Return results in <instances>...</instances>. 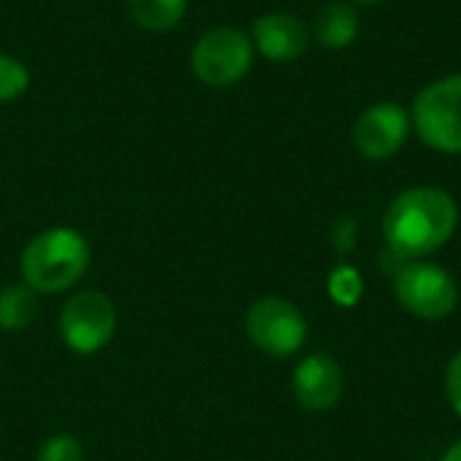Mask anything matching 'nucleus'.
Returning a JSON list of instances; mask_svg holds the SVG:
<instances>
[{
	"label": "nucleus",
	"mask_w": 461,
	"mask_h": 461,
	"mask_svg": "<svg viewBox=\"0 0 461 461\" xmlns=\"http://www.w3.org/2000/svg\"><path fill=\"white\" fill-rule=\"evenodd\" d=\"M411 124L440 154H461V73L427 84L416 100Z\"/></svg>",
	"instance_id": "4"
},
{
	"label": "nucleus",
	"mask_w": 461,
	"mask_h": 461,
	"mask_svg": "<svg viewBox=\"0 0 461 461\" xmlns=\"http://www.w3.org/2000/svg\"><path fill=\"white\" fill-rule=\"evenodd\" d=\"M292 392L303 411H332L343 397V370L330 354L313 351L294 367Z\"/></svg>",
	"instance_id": "9"
},
{
	"label": "nucleus",
	"mask_w": 461,
	"mask_h": 461,
	"mask_svg": "<svg viewBox=\"0 0 461 461\" xmlns=\"http://www.w3.org/2000/svg\"><path fill=\"white\" fill-rule=\"evenodd\" d=\"M394 300L405 313L421 321H443L459 308L456 278L427 259H408L392 273Z\"/></svg>",
	"instance_id": "3"
},
{
	"label": "nucleus",
	"mask_w": 461,
	"mask_h": 461,
	"mask_svg": "<svg viewBox=\"0 0 461 461\" xmlns=\"http://www.w3.org/2000/svg\"><path fill=\"white\" fill-rule=\"evenodd\" d=\"M254 65L251 35L235 27H213L192 49V73L213 89L238 84Z\"/></svg>",
	"instance_id": "5"
},
{
	"label": "nucleus",
	"mask_w": 461,
	"mask_h": 461,
	"mask_svg": "<svg viewBox=\"0 0 461 461\" xmlns=\"http://www.w3.org/2000/svg\"><path fill=\"white\" fill-rule=\"evenodd\" d=\"M38 316V292L27 284H14L0 292V330L19 332L32 324Z\"/></svg>",
	"instance_id": "12"
},
{
	"label": "nucleus",
	"mask_w": 461,
	"mask_h": 461,
	"mask_svg": "<svg viewBox=\"0 0 461 461\" xmlns=\"http://www.w3.org/2000/svg\"><path fill=\"white\" fill-rule=\"evenodd\" d=\"M89 267V243L78 230L51 227L22 251V278L38 294H57L81 281Z\"/></svg>",
	"instance_id": "2"
},
{
	"label": "nucleus",
	"mask_w": 461,
	"mask_h": 461,
	"mask_svg": "<svg viewBox=\"0 0 461 461\" xmlns=\"http://www.w3.org/2000/svg\"><path fill=\"white\" fill-rule=\"evenodd\" d=\"M38 461H84V446L73 435H54L41 446Z\"/></svg>",
	"instance_id": "16"
},
{
	"label": "nucleus",
	"mask_w": 461,
	"mask_h": 461,
	"mask_svg": "<svg viewBox=\"0 0 461 461\" xmlns=\"http://www.w3.org/2000/svg\"><path fill=\"white\" fill-rule=\"evenodd\" d=\"M308 41H311L308 24L300 16L286 14V11L262 14L251 24L254 49H259V54L273 62H292L303 57L308 49Z\"/></svg>",
	"instance_id": "10"
},
{
	"label": "nucleus",
	"mask_w": 461,
	"mask_h": 461,
	"mask_svg": "<svg viewBox=\"0 0 461 461\" xmlns=\"http://www.w3.org/2000/svg\"><path fill=\"white\" fill-rule=\"evenodd\" d=\"M116 330L113 303L95 289L73 294L59 313V332L70 351L89 357L105 348Z\"/></svg>",
	"instance_id": "7"
},
{
	"label": "nucleus",
	"mask_w": 461,
	"mask_h": 461,
	"mask_svg": "<svg viewBox=\"0 0 461 461\" xmlns=\"http://www.w3.org/2000/svg\"><path fill=\"white\" fill-rule=\"evenodd\" d=\"M27 86H30L27 68L11 54H0V103L16 100L19 95L27 92Z\"/></svg>",
	"instance_id": "15"
},
{
	"label": "nucleus",
	"mask_w": 461,
	"mask_h": 461,
	"mask_svg": "<svg viewBox=\"0 0 461 461\" xmlns=\"http://www.w3.org/2000/svg\"><path fill=\"white\" fill-rule=\"evenodd\" d=\"M411 113L400 103H375L359 113L351 138L362 157L389 159L394 157L411 135Z\"/></svg>",
	"instance_id": "8"
},
{
	"label": "nucleus",
	"mask_w": 461,
	"mask_h": 461,
	"mask_svg": "<svg viewBox=\"0 0 461 461\" xmlns=\"http://www.w3.org/2000/svg\"><path fill=\"white\" fill-rule=\"evenodd\" d=\"M124 3L135 24L151 32L173 30L186 14V0H124Z\"/></svg>",
	"instance_id": "13"
},
{
	"label": "nucleus",
	"mask_w": 461,
	"mask_h": 461,
	"mask_svg": "<svg viewBox=\"0 0 461 461\" xmlns=\"http://www.w3.org/2000/svg\"><path fill=\"white\" fill-rule=\"evenodd\" d=\"M354 3H359V5H375V3H381V0H354Z\"/></svg>",
	"instance_id": "20"
},
{
	"label": "nucleus",
	"mask_w": 461,
	"mask_h": 461,
	"mask_svg": "<svg viewBox=\"0 0 461 461\" xmlns=\"http://www.w3.org/2000/svg\"><path fill=\"white\" fill-rule=\"evenodd\" d=\"M327 294L335 305L340 308H354L362 294H365V278L362 273L348 265V262H340L330 276H327Z\"/></svg>",
	"instance_id": "14"
},
{
	"label": "nucleus",
	"mask_w": 461,
	"mask_h": 461,
	"mask_svg": "<svg viewBox=\"0 0 461 461\" xmlns=\"http://www.w3.org/2000/svg\"><path fill=\"white\" fill-rule=\"evenodd\" d=\"M357 238H359V221L351 216V213H340L332 227H330V240H332V249L340 254V257H348L357 246Z\"/></svg>",
	"instance_id": "17"
},
{
	"label": "nucleus",
	"mask_w": 461,
	"mask_h": 461,
	"mask_svg": "<svg viewBox=\"0 0 461 461\" xmlns=\"http://www.w3.org/2000/svg\"><path fill=\"white\" fill-rule=\"evenodd\" d=\"M249 340L267 357L286 359L308 340V321L303 311L281 297H262L246 313Z\"/></svg>",
	"instance_id": "6"
},
{
	"label": "nucleus",
	"mask_w": 461,
	"mask_h": 461,
	"mask_svg": "<svg viewBox=\"0 0 461 461\" xmlns=\"http://www.w3.org/2000/svg\"><path fill=\"white\" fill-rule=\"evenodd\" d=\"M359 35V16L351 3H327L313 16V38L324 49H346Z\"/></svg>",
	"instance_id": "11"
},
{
	"label": "nucleus",
	"mask_w": 461,
	"mask_h": 461,
	"mask_svg": "<svg viewBox=\"0 0 461 461\" xmlns=\"http://www.w3.org/2000/svg\"><path fill=\"white\" fill-rule=\"evenodd\" d=\"M456 200L440 186H411L400 192L384 213V238L392 254L402 259H427L438 254L456 232Z\"/></svg>",
	"instance_id": "1"
},
{
	"label": "nucleus",
	"mask_w": 461,
	"mask_h": 461,
	"mask_svg": "<svg viewBox=\"0 0 461 461\" xmlns=\"http://www.w3.org/2000/svg\"><path fill=\"white\" fill-rule=\"evenodd\" d=\"M443 461H461V440H456V443L443 454Z\"/></svg>",
	"instance_id": "19"
},
{
	"label": "nucleus",
	"mask_w": 461,
	"mask_h": 461,
	"mask_svg": "<svg viewBox=\"0 0 461 461\" xmlns=\"http://www.w3.org/2000/svg\"><path fill=\"white\" fill-rule=\"evenodd\" d=\"M446 394L454 413L461 419V351H456L446 365Z\"/></svg>",
	"instance_id": "18"
}]
</instances>
